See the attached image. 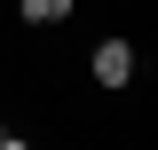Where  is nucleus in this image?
Returning <instances> with one entry per match:
<instances>
[{
	"label": "nucleus",
	"instance_id": "obj_3",
	"mask_svg": "<svg viewBox=\"0 0 158 150\" xmlns=\"http://www.w3.org/2000/svg\"><path fill=\"white\" fill-rule=\"evenodd\" d=\"M8 142H16V134H8V119H0V150H8Z\"/></svg>",
	"mask_w": 158,
	"mask_h": 150
},
{
	"label": "nucleus",
	"instance_id": "obj_2",
	"mask_svg": "<svg viewBox=\"0 0 158 150\" xmlns=\"http://www.w3.org/2000/svg\"><path fill=\"white\" fill-rule=\"evenodd\" d=\"M71 8H79V0H16V16H24V24H63Z\"/></svg>",
	"mask_w": 158,
	"mask_h": 150
},
{
	"label": "nucleus",
	"instance_id": "obj_1",
	"mask_svg": "<svg viewBox=\"0 0 158 150\" xmlns=\"http://www.w3.org/2000/svg\"><path fill=\"white\" fill-rule=\"evenodd\" d=\"M87 71H95L103 87H127V79H135V48H127V40H103L95 56H87Z\"/></svg>",
	"mask_w": 158,
	"mask_h": 150
}]
</instances>
